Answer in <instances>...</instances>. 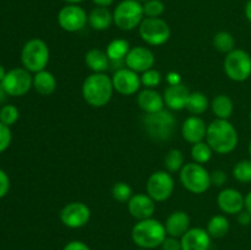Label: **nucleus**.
I'll list each match as a JSON object with an SVG mask.
<instances>
[{
	"label": "nucleus",
	"mask_w": 251,
	"mask_h": 250,
	"mask_svg": "<svg viewBox=\"0 0 251 250\" xmlns=\"http://www.w3.org/2000/svg\"><path fill=\"white\" fill-rule=\"evenodd\" d=\"M63 250H91L86 243L81 242V240H71L68 244H65Z\"/></svg>",
	"instance_id": "42"
},
{
	"label": "nucleus",
	"mask_w": 251,
	"mask_h": 250,
	"mask_svg": "<svg viewBox=\"0 0 251 250\" xmlns=\"http://www.w3.org/2000/svg\"><path fill=\"white\" fill-rule=\"evenodd\" d=\"M245 210L251 215V191L245 196Z\"/></svg>",
	"instance_id": "47"
},
{
	"label": "nucleus",
	"mask_w": 251,
	"mask_h": 250,
	"mask_svg": "<svg viewBox=\"0 0 251 250\" xmlns=\"http://www.w3.org/2000/svg\"><path fill=\"white\" fill-rule=\"evenodd\" d=\"M139 1H144L145 2V1H147V0H139Z\"/></svg>",
	"instance_id": "52"
},
{
	"label": "nucleus",
	"mask_w": 251,
	"mask_h": 250,
	"mask_svg": "<svg viewBox=\"0 0 251 250\" xmlns=\"http://www.w3.org/2000/svg\"><path fill=\"white\" fill-rule=\"evenodd\" d=\"M190 216L185 211H174L167 217L164 223L167 235L181 238L190 229Z\"/></svg>",
	"instance_id": "22"
},
{
	"label": "nucleus",
	"mask_w": 251,
	"mask_h": 250,
	"mask_svg": "<svg viewBox=\"0 0 251 250\" xmlns=\"http://www.w3.org/2000/svg\"><path fill=\"white\" fill-rule=\"evenodd\" d=\"M233 175L239 183H251V159L238 162L233 168Z\"/></svg>",
	"instance_id": "34"
},
{
	"label": "nucleus",
	"mask_w": 251,
	"mask_h": 250,
	"mask_svg": "<svg viewBox=\"0 0 251 250\" xmlns=\"http://www.w3.org/2000/svg\"><path fill=\"white\" fill-rule=\"evenodd\" d=\"M88 22V15L78 4H68L58 12V24L64 31L78 32Z\"/></svg>",
	"instance_id": "13"
},
{
	"label": "nucleus",
	"mask_w": 251,
	"mask_h": 250,
	"mask_svg": "<svg viewBox=\"0 0 251 250\" xmlns=\"http://www.w3.org/2000/svg\"><path fill=\"white\" fill-rule=\"evenodd\" d=\"M81 92L88 105L93 108L104 107L110 102L114 93L112 77L105 73H92L83 81Z\"/></svg>",
	"instance_id": "2"
},
{
	"label": "nucleus",
	"mask_w": 251,
	"mask_h": 250,
	"mask_svg": "<svg viewBox=\"0 0 251 250\" xmlns=\"http://www.w3.org/2000/svg\"><path fill=\"white\" fill-rule=\"evenodd\" d=\"M210 107L213 114L216 115V119L228 120L232 117L233 110H234V103L229 96L218 95L211 100Z\"/></svg>",
	"instance_id": "26"
},
{
	"label": "nucleus",
	"mask_w": 251,
	"mask_h": 250,
	"mask_svg": "<svg viewBox=\"0 0 251 250\" xmlns=\"http://www.w3.org/2000/svg\"><path fill=\"white\" fill-rule=\"evenodd\" d=\"M217 203L225 215H238L245 210V198L239 190L233 188L223 189L218 194Z\"/></svg>",
	"instance_id": "16"
},
{
	"label": "nucleus",
	"mask_w": 251,
	"mask_h": 250,
	"mask_svg": "<svg viewBox=\"0 0 251 250\" xmlns=\"http://www.w3.org/2000/svg\"><path fill=\"white\" fill-rule=\"evenodd\" d=\"M245 16L251 24V0H248L247 4H245Z\"/></svg>",
	"instance_id": "46"
},
{
	"label": "nucleus",
	"mask_w": 251,
	"mask_h": 250,
	"mask_svg": "<svg viewBox=\"0 0 251 250\" xmlns=\"http://www.w3.org/2000/svg\"><path fill=\"white\" fill-rule=\"evenodd\" d=\"M9 189H10L9 175H7L2 169H0V199L6 196V194L9 193Z\"/></svg>",
	"instance_id": "41"
},
{
	"label": "nucleus",
	"mask_w": 251,
	"mask_h": 250,
	"mask_svg": "<svg viewBox=\"0 0 251 250\" xmlns=\"http://www.w3.org/2000/svg\"><path fill=\"white\" fill-rule=\"evenodd\" d=\"M167 237L164 223L151 217L137 221L131 229V239L140 249L151 250L161 247Z\"/></svg>",
	"instance_id": "3"
},
{
	"label": "nucleus",
	"mask_w": 251,
	"mask_h": 250,
	"mask_svg": "<svg viewBox=\"0 0 251 250\" xmlns=\"http://www.w3.org/2000/svg\"><path fill=\"white\" fill-rule=\"evenodd\" d=\"M137 250H146V249H137Z\"/></svg>",
	"instance_id": "54"
},
{
	"label": "nucleus",
	"mask_w": 251,
	"mask_h": 250,
	"mask_svg": "<svg viewBox=\"0 0 251 250\" xmlns=\"http://www.w3.org/2000/svg\"><path fill=\"white\" fill-rule=\"evenodd\" d=\"M213 46L221 53L228 54L235 49V39L229 32L221 31L213 37Z\"/></svg>",
	"instance_id": "30"
},
{
	"label": "nucleus",
	"mask_w": 251,
	"mask_h": 250,
	"mask_svg": "<svg viewBox=\"0 0 251 250\" xmlns=\"http://www.w3.org/2000/svg\"><path fill=\"white\" fill-rule=\"evenodd\" d=\"M162 250H183L181 249V242L180 238L171 237V235H167L166 239L163 240L161 247Z\"/></svg>",
	"instance_id": "39"
},
{
	"label": "nucleus",
	"mask_w": 251,
	"mask_h": 250,
	"mask_svg": "<svg viewBox=\"0 0 251 250\" xmlns=\"http://www.w3.org/2000/svg\"><path fill=\"white\" fill-rule=\"evenodd\" d=\"M130 49L131 48H130L129 42H127L126 39L117 38L113 39V41L108 44L107 49H105V53H107L110 61H119L125 60Z\"/></svg>",
	"instance_id": "28"
},
{
	"label": "nucleus",
	"mask_w": 251,
	"mask_h": 250,
	"mask_svg": "<svg viewBox=\"0 0 251 250\" xmlns=\"http://www.w3.org/2000/svg\"><path fill=\"white\" fill-rule=\"evenodd\" d=\"M238 222L243 225H248L251 223V215L247 210H243L242 212L238 213Z\"/></svg>",
	"instance_id": "43"
},
{
	"label": "nucleus",
	"mask_w": 251,
	"mask_h": 250,
	"mask_svg": "<svg viewBox=\"0 0 251 250\" xmlns=\"http://www.w3.org/2000/svg\"><path fill=\"white\" fill-rule=\"evenodd\" d=\"M11 130H10V126L5 125L4 123L0 122V153L4 152L7 147L11 144Z\"/></svg>",
	"instance_id": "38"
},
{
	"label": "nucleus",
	"mask_w": 251,
	"mask_h": 250,
	"mask_svg": "<svg viewBox=\"0 0 251 250\" xmlns=\"http://www.w3.org/2000/svg\"><path fill=\"white\" fill-rule=\"evenodd\" d=\"M137 104L145 114L161 112L164 109L163 95L156 91V88H145L137 95Z\"/></svg>",
	"instance_id": "21"
},
{
	"label": "nucleus",
	"mask_w": 251,
	"mask_h": 250,
	"mask_svg": "<svg viewBox=\"0 0 251 250\" xmlns=\"http://www.w3.org/2000/svg\"><path fill=\"white\" fill-rule=\"evenodd\" d=\"M93 2H95L97 6H100V7H108L110 6V5L114 2V0H92Z\"/></svg>",
	"instance_id": "45"
},
{
	"label": "nucleus",
	"mask_w": 251,
	"mask_h": 250,
	"mask_svg": "<svg viewBox=\"0 0 251 250\" xmlns=\"http://www.w3.org/2000/svg\"><path fill=\"white\" fill-rule=\"evenodd\" d=\"M211 174V184L215 186H223L227 181V174L222 169H216Z\"/></svg>",
	"instance_id": "40"
},
{
	"label": "nucleus",
	"mask_w": 251,
	"mask_h": 250,
	"mask_svg": "<svg viewBox=\"0 0 251 250\" xmlns=\"http://www.w3.org/2000/svg\"><path fill=\"white\" fill-rule=\"evenodd\" d=\"M88 24L96 31H105L114 24L113 14L107 7L97 6L88 14Z\"/></svg>",
	"instance_id": "25"
},
{
	"label": "nucleus",
	"mask_w": 251,
	"mask_h": 250,
	"mask_svg": "<svg viewBox=\"0 0 251 250\" xmlns=\"http://www.w3.org/2000/svg\"><path fill=\"white\" fill-rule=\"evenodd\" d=\"M207 125L199 115H191L181 125V135L189 144H198L206 139Z\"/></svg>",
	"instance_id": "19"
},
{
	"label": "nucleus",
	"mask_w": 251,
	"mask_h": 250,
	"mask_svg": "<svg viewBox=\"0 0 251 250\" xmlns=\"http://www.w3.org/2000/svg\"><path fill=\"white\" fill-rule=\"evenodd\" d=\"M127 211L135 220H147L156 211V201L147 194H134L127 202Z\"/></svg>",
	"instance_id": "17"
},
{
	"label": "nucleus",
	"mask_w": 251,
	"mask_h": 250,
	"mask_svg": "<svg viewBox=\"0 0 251 250\" xmlns=\"http://www.w3.org/2000/svg\"><path fill=\"white\" fill-rule=\"evenodd\" d=\"M65 2H68V4H78V2L83 1V0H64Z\"/></svg>",
	"instance_id": "50"
},
{
	"label": "nucleus",
	"mask_w": 251,
	"mask_h": 250,
	"mask_svg": "<svg viewBox=\"0 0 251 250\" xmlns=\"http://www.w3.org/2000/svg\"><path fill=\"white\" fill-rule=\"evenodd\" d=\"M32 87L41 96H50L56 88V78L50 71L42 70L33 76Z\"/></svg>",
	"instance_id": "24"
},
{
	"label": "nucleus",
	"mask_w": 251,
	"mask_h": 250,
	"mask_svg": "<svg viewBox=\"0 0 251 250\" xmlns=\"http://www.w3.org/2000/svg\"><path fill=\"white\" fill-rule=\"evenodd\" d=\"M154 61L156 58L151 49L139 46L130 49L125 58V66L135 73L142 74L153 68Z\"/></svg>",
	"instance_id": "15"
},
{
	"label": "nucleus",
	"mask_w": 251,
	"mask_h": 250,
	"mask_svg": "<svg viewBox=\"0 0 251 250\" xmlns=\"http://www.w3.org/2000/svg\"><path fill=\"white\" fill-rule=\"evenodd\" d=\"M164 167L169 173L180 172L184 167V154L180 150L173 149L164 157Z\"/></svg>",
	"instance_id": "32"
},
{
	"label": "nucleus",
	"mask_w": 251,
	"mask_h": 250,
	"mask_svg": "<svg viewBox=\"0 0 251 250\" xmlns=\"http://www.w3.org/2000/svg\"><path fill=\"white\" fill-rule=\"evenodd\" d=\"M6 97H7L6 91L4 90V87H2L1 82H0V103L5 102V100H6Z\"/></svg>",
	"instance_id": "48"
},
{
	"label": "nucleus",
	"mask_w": 251,
	"mask_h": 250,
	"mask_svg": "<svg viewBox=\"0 0 251 250\" xmlns=\"http://www.w3.org/2000/svg\"><path fill=\"white\" fill-rule=\"evenodd\" d=\"M142 41L149 46H162L171 38V27L161 17H145L139 26Z\"/></svg>",
	"instance_id": "9"
},
{
	"label": "nucleus",
	"mask_w": 251,
	"mask_h": 250,
	"mask_svg": "<svg viewBox=\"0 0 251 250\" xmlns=\"http://www.w3.org/2000/svg\"><path fill=\"white\" fill-rule=\"evenodd\" d=\"M85 64L92 73H105L110 66V60L107 53L102 49L93 48L86 53Z\"/></svg>",
	"instance_id": "23"
},
{
	"label": "nucleus",
	"mask_w": 251,
	"mask_h": 250,
	"mask_svg": "<svg viewBox=\"0 0 251 250\" xmlns=\"http://www.w3.org/2000/svg\"><path fill=\"white\" fill-rule=\"evenodd\" d=\"M229 228V221H228V218L225 215H215L208 221L206 230L211 235V238L220 239V238H223L225 235L228 234Z\"/></svg>",
	"instance_id": "27"
},
{
	"label": "nucleus",
	"mask_w": 251,
	"mask_h": 250,
	"mask_svg": "<svg viewBox=\"0 0 251 250\" xmlns=\"http://www.w3.org/2000/svg\"><path fill=\"white\" fill-rule=\"evenodd\" d=\"M225 73L235 82H243L251 76V55L244 49H234L225 58Z\"/></svg>",
	"instance_id": "8"
},
{
	"label": "nucleus",
	"mask_w": 251,
	"mask_h": 250,
	"mask_svg": "<svg viewBox=\"0 0 251 250\" xmlns=\"http://www.w3.org/2000/svg\"><path fill=\"white\" fill-rule=\"evenodd\" d=\"M249 154H250V159H251V141L249 144Z\"/></svg>",
	"instance_id": "51"
},
{
	"label": "nucleus",
	"mask_w": 251,
	"mask_h": 250,
	"mask_svg": "<svg viewBox=\"0 0 251 250\" xmlns=\"http://www.w3.org/2000/svg\"><path fill=\"white\" fill-rule=\"evenodd\" d=\"M190 91L183 83L169 85L163 92L164 104L171 110H181L186 107Z\"/></svg>",
	"instance_id": "20"
},
{
	"label": "nucleus",
	"mask_w": 251,
	"mask_h": 250,
	"mask_svg": "<svg viewBox=\"0 0 251 250\" xmlns=\"http://www.w3.org/2000/svg\"><path fill=\"white\" fill-rule=\"evenodd\" d=\"M249 117H250V122H251V110H250V115H249Z\"/></svg>",
	"instance_id": "53"
},
{
	"label": "nucleus",
	"mask_w": 251,
	"mask_h": 250,
	"mask_svg": "<svg viewBox=\"0 0 251 250\" xmlns=\"http://www.w3.org/2000/svg\"><path fill=\"white\" fill-rule=\"evenodd\" d=\"M205 140L213 152L218 154H227L237 149L239 136L237 129L229 120L215 119L207 125Z\"/></svg>",
	"instance_id": "1"
},
{
	"label": "nucleus",
	"mask_w": 251,
	"mask_h": 250,
	"mask_svg": "<svg viewBox=\"0 0 251 250\" xmlns=\"http://www.w3.org/2000/svg\"><path fill=\"white\" fill-rule=\"evenodd\" d=\"M132 194L131 186L125 181H118L112 188V196L115 201L122 203H127L131 199Z\"/></svg>",
	"instance_id": "33"
},
{
	"label": "nucleus",
	"mask_w": 251,
	"mask_h": 250,
	"mask_svg": "<svg viewBox=\"0 0 251 250\" xmlns=\"http://www.w3.org/2000/svg\"><path fill=\"white\" fill-rule=\"evenodd\" d=\"M174 179L167 171H157L149 176L146 183L147 195L151 196L156 202L168 200L174 191Z\"/></svg>",
	"instance_id": "10"
},
{
	"label": "nucleus",
	"mask_w": 251,
	"mask_h": 250,
	"mask_svg": "<svg viewBox=\"0 0 251 250\" xmlns=\"http://www.w3.org/2000/svg\"><path fill=\"white\" fill-rule=\"evenodd\" d=\"M167 80H168L169 85H176V83H180V77H179L178 74H176V73L169 74L168 77H167Z\"/></svg>",
	"instance_id": "44"
},
{
	"label": "nucleus",
	"mask_w": 251,
	"mask_h": 250,
	"mask_svg": "<svg viewBox=\"0 0 251 250\" xmlns=\"http://www.w3.org/2000/svg\"><path fill=\"white\" fill-rule=\"evenodd\" d=\"M176 118L169 110H161L151 114H145L142 126L147 136L154 141H168L172 139L176 129Z\"/></svg>",
	"instance_id": "4"
},
{
	"label": "nucleus",
	"mask_w": 251,
	"mask_h": 250,
	"mask_svg": "<svg viewBox=\"0 0 251 250\" xmlns=\"http://www.w3.org/2000/svg\"><path fill=\"white\" fill-rule=\"evenodd\" d=\"M22 65L29 73H39L46 70L49 63V48L43 39L32 38L21 50Z\"/></svg>",
	"instance_id": "7"
},
{
	"label": "nucleus",
	"mask_w": 251,
	"mask_h": 250,
	"mask_svg": "<svg viewBox=\"0 0 251 250\" xmlns=\"http://www.w3.org/2000/svg\"><path fill=\"white\" fill-rule=\"evenodd\" d=\"M142 6H144V14L146 17H161L166 9L162 0H147Z\"/></svg>",
	"instance_id": "37"
},
{
	"label": "nucleus",
	"mask_w": 251,
	"mask_h": 250,
	"mask_svg": "<svg viewBox=\"0 0 251 250\" xmlns=\"http://www.w3.org/2000/svg\"><path fill=\"white\" fill-rule=\"evenodd\" d=\"M144 19V6L139 0H123L113 11V21L122 31H132Z\"/></svg>",
	"instance_id": "6"
},
{
	"label": "nucleus",
	"mask_w": 251,
	"mask_h": 250,
	"mask_svg": "<svg viewBox=\"0 0 251 250\" xmlns=\"http://www.w3.org/2000/svg\"><path fill=\"white\" fill-rule=\"evenodd\" d=\"M59 217L65 227L71 228V229H78V228L85 227L90 222L91 210L86 203L74 201V202L66 203L61 208Z\"/></svg>",
	"instance_id": "12"
},
{
	"label": "nucleus",
	"mask_w": 251,
	"mask_h": 250,
	"mask_svg": "<svg viewBox=\"0 0 251 250\" xmlns=\"http://www.w3.org/2000/svg\"><path fill=\"white\" fill-rule=\"evenodd\" d=\"M210 107V102L202 92H190L186 102V109L193 115H201Z\"/></svg>",
	"instance_id": "29"
},
{
	"label": "nucleus",
	"mask_w": 251,
	"mask_h": 250,
	"mask_svg": "<svg viewBox=\"0 0 251 250\" xmlns=\"http://www.w3.org/2000/svg\"><path fill=\"white\" fill-rule=\"evenodd\" d=\"M191 158L194 159V162L199 164H205L212 158L213 150L211 149L210 145L206 141L198 142V144H194L191 147Z\"/></svg>",
	"instance_id": "31"
},
{
	"label": "nucleus",
	"mask_w": 251,
	"mask_h": 250,
	"mask_svg": "<svg viewBox=\"0 0 251 250\" xmlns=\"http://www.w3.org/2000/svg\"><path fill=\"white\" fill-rule=\"evenodd\" d=\"M32 83H33V76H31L29 71L25 68H16L7 71L1 85L6 91L7 96L21 97L31 90Z\"/></svg>",
	"instance_id": "11"
},
{
	"label": "nucleus",
	"mask_w": 251,
	"mask_h": 250,
	"mask_svg": "<svg viewBox=\"0 0 251 250\" xmlns=\"http://www.w3.org/2000/svg\"><path fill=\"white\" fill-rule=\"evenodd\" d=\"M5 75H6V71H5L4 66H2L1 64H0V82H2V80H4Z\"/></svg>",
	"instance_id": "49"
},
{
	"label": "nucleus",
	"mask_w": 251,
	"mask_h": 250,
	"mask_svg": "<svg viewBox=\"0 0 251 250\" xmlns=\"http://www.w3.org/2000/svg\"><path fill=\"white\" fill-rule=\"evenodd\" d=\"M20 112L15 105L6 104L0 109V122L4 123L7 126H11L19 120Z\"/></svg>",
	"instance_id": "36"
},
{
	"label": "nucleus",
	"mask_w": 251,
	"mask_h": 250,
	"mask_svg": "<svg viewBox=\"0 0 251 250\" xmlns=\"http://www.w3.org/2000/svg\"><path fill=\"white\" fill-rule=\"evenodd\" d=\"M211 235L206 229L201 227L190 228L180 238L183 250H210Z\"/></svg>",
	"instance_id": "18"
},
{
	"label": "nucleus",
	"mask_w": 251,
	"mask_h": 250,
	"mask_svg": "<svg viewBox=\"0 0 251 250\" xmlns=\"http://www.w3.org/2000/svg\"><path fill=\"white\" fill-rule=\"evenodd\" d=\"M112 82L114 91L122 96L135 95L142 86L139 74L130 70L129 68H123L115 71L112 76Z\"/></svg>",
	"instance_id": "14"
},
{
	"label": "nucleus",
	"mask_w": 251,
	"mask_h": 250,
	"mask_svg": "<svg viewBox=\"0 0 251 250\" xmlns=\"http://www.w3.org/2000/svg\"><path fill=\"white\" fill-rule=\"evenodd\" d=\"M179 179L189 193L196 194V195L206 193L212 185L210 172L202 164H199L196 162L184 164L181 171L179 172Z\"/></svg>",
	"instance_id": "5"
},
{
	"label": "nucleus",
	"mask_w": 251,
	"mask_h": 250,
	"mask_svg": "<svg viewBox=\"0 0 251 250\" xmlns=\"http://www.w3.org/2000/svg\"><path fill=\"white\" fill-rule=\"evenodd\" d=\"M140 77H141V85L146 88H156L162 82L161 73L153 68L142 73Z\"/></svg>",
	"instance_id": "35"
}]
</instances>
